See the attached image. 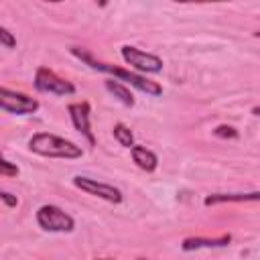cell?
I'll return each instance as SVG.
<instances>
[{"instance_id": "cell-1", "label": "cell", "mask_w": 260, "mask_h": 260, "mask_svg": "<svg viewBox=\"0 0 260 260\" xmlns=\"http://www.w3.org/2000/svg\"><path fill=\"white\" fill-rule=\"evenodd\" d=\"M71 53H73L77 59H81L85 65H89L91 69H95V71H104V73H112L114 77H118V79H122V81H128V83L134 85L136 89L144 91L146 95L156 98V95L162 93V87H160L156 81H150V79H146V77H142V75H138V73H132L130 69H122V67H114V65H110V63L98 61V59H93L85 49L73 47Z\"/></svg>"}, {"instance_id": "cell-2", "label": "cell", "mask_w": 260, "mask_h": 260, "mask_svg": "<svg viewBox=\"0 0 260 260\" xmlns=\"http://www.w3.org/2000/svg\"><path fill=\"white\" fill-rule=\"evenodd\" d=\"M28 148L41 156L49 158H79L83 154L81 146L71 140H65L51 132H37L28 138Z\"/></svg>"}, {"instance_id": "cell-3", "label": "cell", "mask_w": 260, "mask_h": 260, "mask_svg": "<svg viewBox=\"0 0 260 260\" xmlns=\"http://www.w3.org/2000/svg\"><path fill=\"white\" fill-rule=\"evenodd\" d=\"M37 223L45 232H59V234L73 232L75 228V219L57 205H41L37 211Z\"/></svg>"}, {"instance_id": "cell-4", "label": "cell", "mask_w": 260, "mask_h": 260, "mask_svg": "<svg viewBox=\"0 0 260 260\" xmlns=\"http://www.w3.org/2000/svg\"><path fill=\"white\" fill-rule=\"evenodd\" d=\"M35 87L43 93H55V95H71L75 93V85L63 77H59L55 71L47 67H39L35 73Z\"/></svg>"}, {"instance_id": "cell-5", "label": "cell", "mask_w": 260, "mask_h": 260, "mask_svg": "<svg viewBox=\"0 0 260 260\" xmlns=\"http://www.w3.org/2000/svg\"><path fill=\"white\" fill-rule=\"evenodd\" d=\"M73 185L77 189H81L83 193L93 195V197H100V199H104L108 203H122V199H124V195H122V191L118 187L108 185V183H102L98 179H89V177L77 175V177H73Z\"/></svg>"}, {"instance_id": "cell-6", "label": "cell", "mask_w": 260, "mask_h": 260, "mask_svg": "<svg viewBox=\"0 0 260 260\" xmlns=\"http://www.w3.org/2000/svg\"><path fill=\"white\" fill-rule=\"evenodd\" d=\"M0 110L16 114V116H24V114L37 112L39 110V102L35 98L26 95V93L0 87Z\"/></svg>"}, {"instance_id": "cell-7", "label": "cell", "mask_w": 260, "mask_h": 260, "mask_svg": "<svg viewBox=\"0 0 260 260\" xmlns=\"http://www.w3.org/2000/svg\"><path fill=\"white\" fill-rule=\"evenodd\" d=\"M120 53H122V59L138 71H146V73H160L162 71V59L158 55L144 53L132 45H124L120 49Z\"/></svg>"}, {"instance_id": "cell-8", "label": "cell", "mask_w": 260, "mask_h": 260, "mask_svg": "<svg viewBox=\"0 0 260 260\" xmlns=\"http://www.w3.org/2000/svg\"><path fill=\"white\" fill-rule=\"evenodd\" d=\"M67 112H69V116H71V122H73V128L77 130V132H81L85 138H87V142L93 146L95 144V136H93V132H91V124H89V114H91V108H89V104L87 102H75V104H69L67 106Z\"/></svg>"}, {"instance_id": "cell-9", "label": "cell", "mask_w": 260, "mask_h": 260, "mask_svg": "<svg viewBox=\"0 0 260 260\" xmlns=\"http://www.w3.org/2000/svg\"><path fill=\"white\" fill-rule=\"evenodd\" d=\"M130 152H132V160L136 162L138 169H142V171H146V173H152V171L158 167V156H156L152 150H148L146 146L134 144V146L130 148Z\"/></svg>"}, {"instance_id": "cell-10", "label": "cell", "mask_w": 260, "mask_h": 260, "mask_svg": "<svg viewBox=\"0 0 260 260\" xmlns=\"http://www.w3.org/2000/svg\"><path fill=\"white\" fill-rule=\"evenodd\" d=\"M230 242H232L230 234H223V236L211 238V240L209 238H185L181 248L185 252H189V250H199V248H221V246H228Z\"/></svg>"}, {"instance_id": "cell-11", "label": "cell", "mask_w": 260, "mask_h": 260, "mask_svg": "<svg viewBox=\"0 0 260 260\" xmlns=\"http://www.w3.org/2000/svg\"><path fill=\"white\" fill-rule=\"evenodd\" d=\"M258 191H252V193H211L203 199V203L209 207V205H217V203H242V201H256L258 199Z\"/></svg>"}, {"instance_id": "cell-12", "label": "cell", "mask_w": 260, "mask_h": 260, "mask_svg": "<svg viewBox=\"0 0 260 260\" xmlns=\"http://www.w3.org/2000/svg\"><path fill=\"white\" fill-rule=\"evenodd\" d=\"M106 89H108L116 100H120L124 106H128V108L134 106V95H132V91H130L126 85H122L120 81H116V79H106Z\"/></svg>"}, {"instance_id": "cell-13", "label": "cell", "mask_w": 260, "mask_h": 260, "mask_svg": "<svg viewBox=\"0 0 260 260\" xmlns=\"http://www.w3.org/2000/svg\"><path fill=\"white\" fill-rule=\"evenodd\" d=\"M112 132H114V138L118 140L120 146H124V148H132V146H134V136H132L130 128L124 126L122 122L114 124V130H112Z\"/></svg>"}, {"instance_id": "cell-14", "label": "cell", "mask_w": 260, "mask_h": 260, "mask_svg": "<svg viewBox=\"0 0 260 260\" xmlns=\"http://www.w3.org/2000/svg\"><path fill=\"white\" fill-rule=\"evenodd\" d=\"M0 175L4 177H18V167L10 160H6L2 154H0Z\"/></svg>"}, {"instance_id": "cell-15", "label": "cell", "mask_w": 260, "mask_h": 260, "mask_svg": "<svg viewBox=\"0 0 260 260\" xmlns=\"http://www.w3.org/2000/svg\"><path fill=\"white\" fill-rule=\"evenodd\" d=\"M0 45H4V47H8V49H14V47H16L14 35H12L8 28H4V26H0Z\"/></svg>"}, {"instance_id": "cell-16", "label": "cell", "mask_w": 260, "mask_h": 260, "mask_svg": "<svg viewBox=\"0 0 260 260\" xmlns=\"http://www.w3.org/2000/svg\"><path fill=\"white\" fill-rule=\"evenodd\" d=\"M213 134H215V136H219V138H236V136H238L236 128H232V126H225V124L217 126V128L213 130Z\"/></svg>"}, {"instance_id": "cell-17", "label": "cell", "mask_w": 260, "mask_h": 260, "mask_svg": "<svg viewBox=\"0 0 260 260\" xmlns=\"http://www.w3.org/2000/svg\"><path fill=\"white\" fill-rule=\"evenodd\" d=\"M0 199L8 205V207H16L18 205V199H16V195H10V193H6V191H0Z\"/></svg>"}, {"instance_id": "cell-18", "label": "cell", "mask_w": 260, "mask_h": 260, "mask_svg": "<svg viewBox=\"0 0 260 260\" xmlns=\"http://www.w3.org/2000/svg\"><path fill=\"white\" fill-rule=\"evenodd\" d=\"M98 260H108V258H98Z\"/></svg>"}]
</instances>
